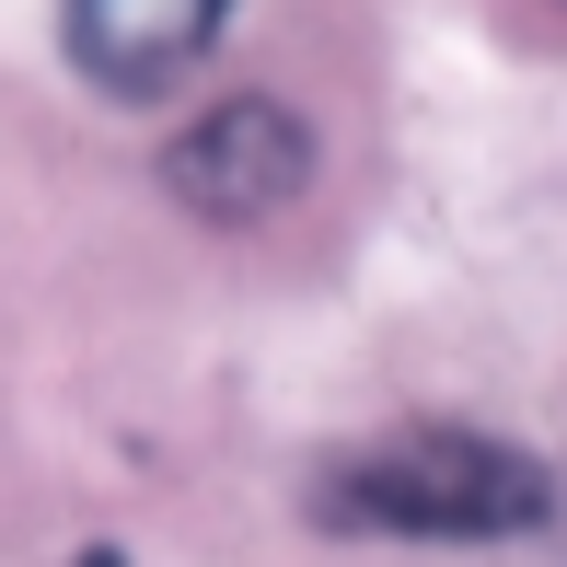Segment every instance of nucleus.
<instances>
[{
	"label": "nucleus",
	"instance_id": "obj_1",
	"mask_svg": "<svg viewBox=\"0 0 567 567\" xmlns=\"http://www.w3.org/2000/svg\"><path fill=\"white\" fill-rule=\"evenodd\" d=\"M556 509V475L509 441H382L324 475V522L348 533H417V545H498V533H533Z\"/></svg>",
	"mask_w": 567,
	"mask_h": 567
},
{
	"label": "nucleus",
	"instance_id": "obj_2",
	"mask_svg": "<svg viewBox=\"0 0 567 567\" xmlns=\"http://www.w3.org/2000/svg\"><path fill=\"white\" fill-rule=\"evenodd\" d=\"M301 174H313V127L290 105H267V93H231L186 127V140L163 151V186L186 197L197 220H267L301 197Z\"/></svg>",
	"mask_w": 567,
	"mask_h": 567
},
{
	"label": "nucleus",
	"instance_id": "obj_3",
	"mask_svg": "<svg viewBox=\"0 0 567 567\" xmlns=\"http://www.w3.org/2000/svg\"><path fill=\"white\" fill-rule=\"evenodd\" d=\"M220 12H231V0H70L59 23H70L82 82L151 105V93H174V82L220 47Z\"/></svg>",
	"mask_w": 567,
	"mask_h": 567
}]
</instances>
